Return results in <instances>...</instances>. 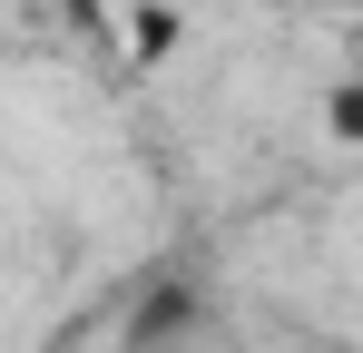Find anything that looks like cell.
Masks as SVG:
<instances>
[{"label":"cell","mask_w":363,"mask_h":353,"mask_svg":"<svg viewBox=\"0 0 363 353\" xmlns=\"http://www.w3.org/2000/svg\"><path fill=\"white\" fill-rule=\"evenodd\" d=\"M324 128H334L344 147H363V69L344 79V89H334V99H324Z\"/></svg>","instance_id":"1"}]
</instances>
